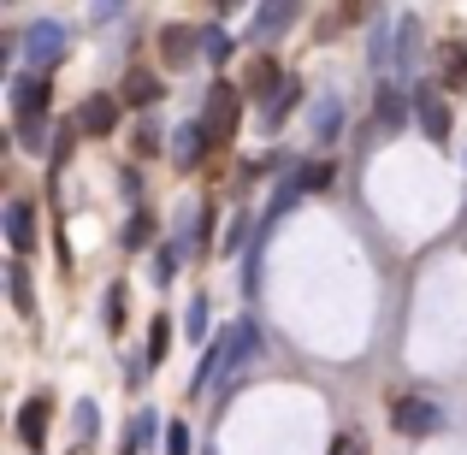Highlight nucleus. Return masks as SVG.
Returning <instances> with one entry per match:
<instances>
[{"mask_svg":"<svg viewBox=\"0 0 467 455\" xmlns=\"http://www.w3.org/2000/svg\"><path fill=\"white\" fill-rule=\"evenodd\" d=\"M390 420H397V432H409V438H432L438 426H444V414H438V402H426V397H397L390 402Z\"/></svg>","mask_w":467,"mask_h":455,"instance_id":"obj_1","label":"nucleus"},{"mask_svg":"<svg viewBox=\"0 0 467 455\" xmlns=\"http://www.w3.org/2000/svg\"><path fill=\"white\" fill-rule=\"evenodd\" d=\"M237 119H243V101H237V89H231V83H213V89H207V137H231V130H237Z\"/></svg>","mask_w":467,"mask_h":455,"instance_id":"obj_2","label":"nucleus"},{"mask_svg":"<svg viewBox=\"0 0 467 455\" xmlns=\"http://www.w3.org/2000/svg\"><path fill=\"white\" fill-rule=\"evenodd\" d=\"M47 78L42 71H30V78H18L12 83V113H18V125H36V119H42V107H47Z\"/></svg>","mask_w":467,"mask_h":455,"instance_id":"obj_3","label":"nucleus"},{"mask_svg":"<svg viewBox=\"0 0 467 455\" xmlns=\"http://www.w3.org/2000/svg\"><path fill=\"white\" fill-rule=\"evenodd\" d=\"M414 119H420V130L432 142H450V107H444V95L420 89V95H414Z\"/></svg>","mask_w":467,"mask_h":455,"instance_id":"obj_4","label":"nucleus"},{"mask_svg":"<svg viewBox=\"0 0 467 455\" xmlns=\"http://www.w3.org/2000/svg\"><path fill=\"white\" fill-rule=\"evenodd\" d=\"M113 125H119V101H113V95H89V101H83V113H78V130L107 137Z\"/></svg>","mask_w":467,"mask_h":455,"instance_id":"obj_5","label":"nucleus"},{"mask_svg":"<svg viewBox=\"0 0 467 455\" xmlns=\"http://www.w3.org/2000/svg\"><path fill=\"white\" fill-rule=\"evenodd\" d=\"M6 243L18 254L36 249V213H30V202H6Z\"/></svg>","mask_w":467,"mask_h":455,"instance_id":"obj_6","label":"nucleus"},{"mask_svg":"<svg viewBox=\"0 0 467 455\" xmlns=\"http://www.w3.org/2000/svg\"><path fill=\"white\" fill-rule=\"evenodd\" d=\"M24 54H30L36 66H54V59L66 54V30H59V24H36L30 42H24Z\"/></svg>","mask_w":467,"mask_h":455,"instance_id":"obj_7","label":"nucleus"},{"mask_svg":"<svg viewBox=\"0 0 467 455\" xmlns=\"http://www.w3.org/2000/svg\"><path fill=\"white\" fill-rule=\"evenodd\" d=\"M47 420H54V408H47V397H30V402H24V414H18V438H24V444H42V438H47Z\"/></svg>","mask_w":467,"mask_h":455,"instance_id":"obj_8","label":"nucleus"},{"mask_svg":"<svg viewBox=\"0 0 467 455\" xmlns=\"http://www.w3.org/2000/svg\"><path fill=\"white\" fill-rule=\"evenodd\" d=\"M207 142H213V137H207V125L195 119V125L178 130V142H171V160H178V166H195V160L207 154Z\"/></svg>","mask_w":467,"mask_h":455,"instance_id":"obj_9","label":"nucleus"},{"mask_svg":"<svg viewBox=\"0 0 467 455\" xmlns=\"http://www.w3.org/2000/svg\"><path fill=\"white\" fill-rule=\"evenodd\" d=\"M402 119H409V101H402V89H379L373 125H379V130H402Z\"/></svg>","mask_w":467,"mask_h":455,"instance_id":"obj_10","label":"nucleus"},{"mask_svg":"<svg viewBox=\"0 0 467 455\" xmlns=\"http://www.w3.org/2000/svg\"><path fill=\"white\" fill-rule=\"evenodd\" d=\"M296 101H302V83H296V78H278L273 95H266V125H278V119H285Z\"/></svg>","mask_w":467,"mask_h":455,"instance_id":"obj_11","label":"nucleus"},{"mask_svg":"<svg viewBox=\"0 0 467 455\" xmlns=\"http://www.w3.org/2000/svg\"><path fill=\"white\" fill-rule=\"evenodd\" d=\"M331 183H337V166H331V160H308V166L296 171V190L308 195V190H331Z\"/></svg>","mask_w":467,"mask_h":455,"instance_id":"obj_12","label":"nucleus"},{"mask_svg":"<svg viewBox=\"0 0 467 455\" xmlns=\"http://www.w3.org/2000/svg\"><path fill=\"white\" fill-rule=\"evenodd\" d=\"M160 95H166V89H160L149 71H130V78H125V101H130V107H154Z\"/></svg>","mask_w":467,"mask_h":455,"instance_id":"obj_13","label":"nucleus"},{"mask_svg":"<svg viewBox=\"0 0 467 455\" xmlns=\"http://www.w3.org/2000/svg\"><path fill=\"white\" fill-rule=\"evenodd\" d=\"M467 83V42H450L444 47V89H462Z\"/></svg>","mask_w":467,"mask_h":455,"instance_id":"obj_14","label":"nucleus"},{"mask_svg":"<svg viewBox=\"0 0 467 455\" xmlns=\"http://www.w3.org/2000/svg\"><path fill=\"white\" fill-rule=\"evenodd\" d=\"M166 59H171V66L195 59V36H190V30H166Z\"/></svg>","mask_w":467,"mask_h":455,"instance_id":"obj_15","label":"nucleus"},{"mask_svg":"<svg viewBox=\"0 0 467 455\" xmlns=\"http://www.w3.org/2000/svg\"><path fill=\"white\" fill-rule=\"evenodd\" d=\"M290 18H296V6H261V18H254V36L278 30V24H290Z\"/></svg>","mask_w":467,"mask_h":455,"instance_id":"obj_16","label":"nucleus"},{"mask_svg":"<svg viewBox=\"0 0 467 455\" xmlns=\"http://www.w3.org/2000/svg\"><path fill=\"white\" fill-rule=\"evenodd\" d=\"M337 125H343V107H337V101H326V107L314 113V137H331Z\"/></svg>","mask_w":467,"mask_h":455,"instance_id":"obj_17","label":"nucleus"},{"mask_svg":"<svg viewBox=\"0 0 467 455\" xmlns=\"http://www.w3.org/2000/svg\"><path fill=\"white\" fill-rule=\"evenodd\" d=\"M125 243H130V249L154 243V219H149V213H137V219H130V231H125Z\"/></svg>","mask_w":467,"mask_h":455,"instance_id":"obj_18","label":"nucleus"},{"mask_svg":"<svg viewBox=\"0 0 467 455\" xmlns=\"http://www.w3.org/2000/svg\"><path fill=\"white\" fill-rule=\"evenodd\" d=\"M125 326V290H107V331Z\"/></svg>","mask_w":467,"mask_h":455,"instance_id":"obj_19","label":"nucleus"},{"mask_svg":"<svg viewBox=\"0 0 467 455\" xmlns=\"http://www.w3.org/2000/svg\"><path fill=\"white\" fill-rule=\"evenodd\" d=\"M12 302H18V307H30V273H24V266H12Z\"/></svg>","mask_w":467,"mask_h":455,"instance_id":"obj_20","label":"nucleus"},{"mask_svg":"<svg viewBox=\"0 0 467 455\" xmlns=\"http://www.w3.org/2000/svg\"><path fill=\"white\" fill-rule=\"evenodd\" d=\"M202 42H207V59H231V36L225 30H207Z\"/></svg>","mask_w":467,"mask_h":455,"instance_id":"obj_21","label":"nucleus"},{"mask_svg":"<svg viewBox=\"0 0 467 455\" xmlns=\"http://www.w3.org/2000/svg\"><path fill=\"white\" fill-rule=\"evenodd\" d=\"M166 343H171L166 319H154V331H149V361H160V355H166Z\"/></svg>","mask_w":467,"mask_h":455,"instance_id":"obj_22","label":"nucleus"},{"mask_svg":"<svg viewBox=\"0 0 467 455\" xmlns=\"http://www.w3.org/2000/svg\"><path fill=\"white\" fill-rule=\"evenodd\" d=\"M243 243H249V219H231V231H225V254H237Z\"/></svg>","mask_w":467,"mask_h":455,"instance_id":"obj_23","label":"nucleus"},{"mask_svg":"<svg viewBox=\"0 0 467 455\" xmlns=\"http://www.w3.org/2000/svg\"><path fill=\"white\" fill-rule=\"evenodd\" d=\"M166 455H190V426H171L166 432Z\"/></svg>","mask_w":467,"mask_h":455,"instance_id":"obj_24","label":"nucleus"},{"mask_svg":"<svg viewBox=\"0 0 467 455\" xmlns=\"http://www.w3.org/2000/svg\"><path fill=\"white\" fill-rule=\"evenodd\" d=\"M331 455H367V450H361V438H355V432H343L337 444H331Z\"/></svg>","mask_w":467,"mask_h":455,"instance_id":"obj_25","label":"nucleus"},{"mask_svg":"<svg viewBox=\"0 0 467 455\" xmlns=\"http://www.w3.org/2000/svg\"><path fill=\"white\" fill-rule=\"evenodd\" d=\"M202 319H207V302H195V307H190V337H202V331H207Z\"/></svg>","mask_w":467,"mask_h":455,"instance_id":"obj_26","label":"nucleus"}]
</instances>
